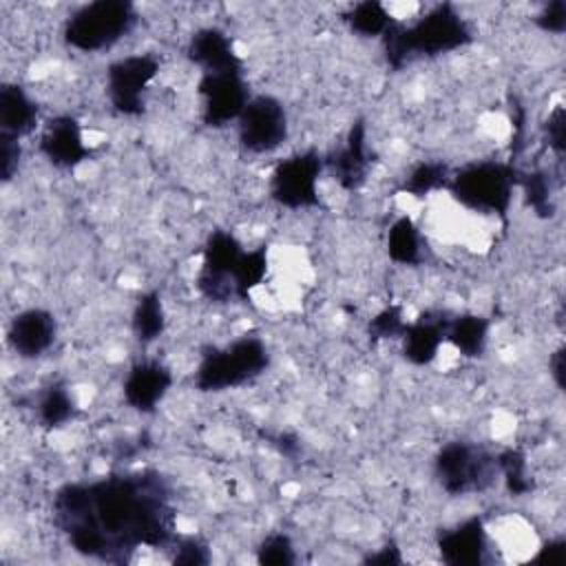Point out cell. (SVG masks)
<instances>
[{
  "instance_id": "obj_1",
  "label": "cell",
  "mask_w": 566,
  "mask_h": 566,
  "mask_svg": "<svg viewBox=\"0 0 566 566\" xmlns=\"http://www.w3.org/2000/svg\"><path fill=\"white\" fill-rule=\"evenodd\" d=\"M53 520L77 553L108 562H124L139 546H166L175 533L170 489L155 471L64 484Z\"/></svg>"
},
{
  "instance_id": "obj_2",
  "label": "cell",
  "mask_w": 566,
  "mask_h": 566,
  "mask_svg": "<svg viewBox=\"0 0 566 566\" xmlns=\"http://www.w3.org/2000/svg\"><path fill=\"white\" fill-rule=\"evenodd\" d=\"M473 33L453 4H438L411 24L394 22L382 35L389 66L402 69L413 57H433L467 46Z\"/></svg>"
},
{
  "instance_id": "obj_3",
  "label": "cell",
  "mask_w": 566,
  "mask_h": 566,
  "mask_svg": "<svg viewBox=\"0 0 566 566\" xmlns=\"http://www.w3.org/2000/svg\"><path fill=\"white\" fill-rule=\"evenodd\" d=\"M137 22V11L126 0H95L73 11L64 24L69 46L95 53L119 42Z\"/></svg>"
},
{
  "instance_id": "obj_4",
  "label": "cell",
  "mask_w": 566,
  "mask_h": 566,
  "mask_svg": "<svg viewBox=\"0 0 566 566\" xmlns=\"http://www.w3.org/2000/svg\"><path fill=\"white\" fill-rule=\"evenodd\" d=\"M268 365L270 354L263 340L243 336L221 349L206 352L195 371V385L201 391L232 389L263 374Z\"/></svg>"
},
{
  "instance_id": "obj_5",
  "label": "cell",
  "mask_w": 566,
  "mask_h": 566,
  "mask_svg": "<svg viewBox=\"0 0 566 566\" xmlns=\"http://www.w3.org/2000/svg\"><path fill=\"white\" fill-rule=\"evenodd\" d=\"M515 184L517 170L511 164L478 161L449 177L447 188L464 208L502 217L511 206Z\"/></svg>"
},
{
  "instance_id": "obj_6",
  "label": "cell",
  "mask_w": 566,
  "mask_h": 566,
  "mask_svg": "<svg viewBox=\"0 0 566 566\" xmlns=\"http://www.w3.org/2000/svg\"><path fill=\"white\" fill-rule=\"evenodd\" d=\"M495 475L497 458L473 442H447L436 455V478L449 495L484 491L493 484Z\"/></svg>"
},
{
  "instance_id": "obj_7",
  "label": "cell",
  "mask_w": 566,
  "mask_h": 566,
  "mask_svg": "<svg viewBox=\"0 0 566 566\" xmlns=\"http://www.w3.org/2000/svg\"><path fill=\"white\" fill-rule=\"evenodd\" d=\"M323 159L316 150L296 153L283 159L270 179V195L276 203L298 210L318 206V177Z\"/></svg>"
},
{
  "instance_id": "obj_8",
  "label": "cell",
  "mask_w": 566,
  "mask_h": 566,
  "mask_svg": "<svg viewBox=\"0 0 566 566\" xmlns=\"http://www.w3.org/2000/svg\"><path fill=\"white\" fill-rule=\"evenodd\" d=\"M243 248L232 232L214 230L203 248V261L197 276L201 294L210 301L226 303L234 296L232 276L243 256Z\"/></svg>"
},
{
  "instance_id": "obj_9",
  "label": "cell",
  "mask_w": 566,
  "mask_h": 566,
  "mask_svg": "<svg viewBox=\"0 0 566 566\" xmlns=\"http://www.w3.org/2000/svg\"><path fill=\"white\" fill-rule=\"evenodd\" d=\"M237 122L241 146L256 155L276 150L287 137L285 108L272 95L250 97Z\"/></svg>"
},
{
  "instance_id": "obj_10",
  "label": "cell",
  "mask_w": 566,
  "mask_h": 566,
  "mask_svg": "<svg viewBox=\"0 0 566 566\" xmlns=\"http://www.w3.org/2000/svg\"><path fill=\"white\" fill-rule=\"evenodd\" d=\"M159 62L148 53L126 55L106 71V91L113 108L122 115H139L144 111V93L155 80Z\"/></svg>"
},
{
  "instance_id": "obj_11",
  "label": "cell",
  "mask_w": 566,
  "mask_h": 566,
  "mask_svg": "<svg viewBox=\"0 0 566 566\" xmlns=\"http://www.w3.org/2000/svg\"><path fill=\"white\" fill-rule=\"evenodd\" d=\"M197 91L201 95V117L208 126H226L228 122L239 119L250 102L243 71L201 73Z\"/></svg>"
},
{
  "instance_id": "obj_12",
  "label": "cell",
  "mask_w": 566,
  "mask_h": 566,
  "mask_svg": "<svg viewBox=\"0 0 566 566\" xmlns=\"http://www.w3.org/2000/svg\"><path fill=\"white\" fill-rule=\"evenodd\" d=\"M40 150L57 168H73L91 155L84 144L82 126L71 115H57L46 122L40 137Z\"/></svg>"
},
{
  "instance_id": "obj_13",
  "label": "cell",
  "mask_w": 566,
  "mask_h": 566,
  "mask_svg": "<svg viewBox=\"0 0 566 566\" xmlns=\"http://www.w3.org/2000/svg\"><path fill=\"white\" fill-rule=\"evenodd\" d=\"M172 374L159 360H142L130 367L124 380V400L128 407L150 413L168 394Z\"/></svg>"
},
{
  "instance_id": "obj_14",
  "label": "cell",
  "mask_w": 566,
  "mask_h": 566,
  "mask_svg": "<svg viewBox=\"0 0 566 566\" xmlns=\"http://www.w3.org/2000/svg\"><path fill=\"white\" fill-rule=\"evenodd\" d=\"M7 338L18 356L38 358L55 340V318L51 312L40 307L24 310L11 321Z\"/></svg>"
},
{
  "instance_id": "obj_15",
  "label": "cell",
  "mask_w": 566,
  "mask_h": 566,
  "mask_svg": "<svg viewBox=\"0 0 566 566\" xmlns=\"http://www.w3.org/2000/svg\"><path fill=\"white\" fill-rule=\"evenodd\" d=\"M438 551L442 562L453 566L482 564L486 553V533L482 520L473 515L451 528H444L438 537Z\"/></svg>"
},
{
  "instance_id": "obj_16",
  "label": "cell",
  "mask_w": 566,
  "mask_h": 566,
  "mask_svg": "<svg viewBox=\"0 0 566 566\" xmlns=\"http://www.w3.org/2000/svg\"><path fill=\"white\" fill-rule=\"evenodd\" d=\"M188 57L201 69V73L243 71V64L234 53L232 40L214 27H206L192 33L188 42Z\"/></svg>"
},
{
  "instance_id": "obj_17",
  "label": "cell",
  "mask_w": 566,
  "mask_h": 566,
  "mask_svg": "<svg viewBox=\"0 0 566 566\" xmlns=\"http://www.w3.org/2000/svg\"><path fill=\"white\" fill-rule=\"evenodd\" d=\"M369 153H367V135H365V124L356 122L347 135L345 146H340L329 159V170L334 179L345 188V190H356L369 168Z\"/></svg>"
},
{
  "instance_id": "obj_18",
  "label": "cell",
  "mask_w": 566,
  "mask_h": 566,
  "mask_svg": "<svg viewBox=\"0 0 566 566\" xmlns=\"http://www.w3.org/2000/svg\"><path fill=\"white\" fill-rule=\"evenodd\" d=\"M447 321L436 316H420L416 323H407L402 332V352L405 358L413 365H429L438 352L440 345L447 340Z\"/></svg>"
},
{
  "instance_id": "obj_19",
  "label": "cell",
  "mask_w": 566,
  "mask_h": 566,
  "mask_svg": "<svg viewBox=\"0 0 566 566\" xmlns=\"http://www.w3.org/2000/svg\"><path fill=\"white\" fill-rule=\"evenodd\" d=\"M38 106L18 84H2L0 88V128L2 135L24 137L35 128Z\"/></svg>"
},
{
  "instance_id": "obj_20",
  "label": "cell",
  "mask_w": 566,
  "mask_h": 566,
  "mask_svg": "<svg viewBox=\"0 0 566 566\" xmlns=\"http://www.w3.org/2000/svg\"><path fill=\"white\" fill-rule=\"evenodd\" d=\"M489 321L478 314H462L447 321L444 338L462 354V356H480L486 347Z\"/></svg>"
},
{
  "instance_id": "obj_21",
  "label": "cell",
  "mask_w": 566,
  "mask_h": 566,
  "mask_svg": "<svg viewBox=\"0 0 566 566\" xmlns=\"http://www.w3.org/2000/svg\"><path fill=\"white\" fill-rule=\"evenodd\" d=\"M345 22L349 24L352 31H356L363 38H382L396 20L382 2L365 0L354 4L345 13Z\"/></svg>"
},
{
  "instance_id": "obj_22",
  "label": "cell",
  "mask_w": 566,
  "mask_h": 566,
  "mask_svg": "<svg viewBox=\"0 0 566 566\" xmlns=\"http://www.w3.org/2000/svg\"><path fill=\"white\" fill-rule=\"evenodd\" d=\"M166 327L164 305L157 292H146L137 298L133 310V332L139 343H153Z\"/></svg>"
},
{
  "instance_id": "obj_23",
  "label": "cell",
  "mask_w": 566,
  "mask_h": 566,
  "mask_svg": "<svg viewBox=\"0 0 566 566\" xmlns=\"http://www.w3.org/2000/svg\"><path fill=\"white\" fill-rule=\"evenodd\" d=\"M389 259L400 265H413L420 261V232L409 217H400L391 223L387 234Z\"/></svg>"
},
{
  "instance_id": "obj_24",
  "label": "cell",
  "mask_w": 566,
  "mask_h": 566,
  "mask_svg": "<svg viewBox=\"0 0 566 566\" xmlns=\"http://www.w3.org/2000/svg\"><path fill=\"white\" fill-rule=\"evenodd\" d=\"M265 272H268V250L265 248L243 252V256L234 270V276H232L234 296L239 301H248L250 292L263 281Z\"/></svg>"
},
{
  "instance_id": "obj_25",
  "label": "cell",
  "mask_w": 566,
  "mask_h": 566,
  "mask_svg": "<svg viewBox=\"0 0 566 566\" xmlns=\"http://www.w3.org/2000/svg\"><path fill=\"white\" fill-rule=\"evenodd\" d=\"M75 405L71 394L62 385H51L38 400V418L44 427L55 429L73 418Z\"/></svg>"
},
{
  "instance_id": "obj_26",
  "label": "cell",
  "mask_w": 566,
  "mask_h": 566,
  "mask_svg": "<svg viewBox=\"0 0 566 566\" xmlns=\"http://www.w3.org/2000/svg\"><path fill=\"white\" fill-rule=\"evenodd\" d=\"M449 166L442 164V161H424V164H418L409 177L405 179V192L413 195V197H424L442 186L449 184Z\"/></svg>"
},
{
  "instance_id": "obj_27",
  "label": "cell",
  "mask_w": 566,
  "mask_h": 566,
  "mask_svg": "<svg viewBox=\"0 0 566 566\" xmlns=\"http://www.w3.org/2000/svg\"><path fill=\"white\" fill-rule=\"evenodd\" d=\"M495 458H497V471L504 475L506 489L513 495H524L533 489V482L528 480L524 453H520L517 449H506Z\"/></svg>"
},
{
  "instance_id": "obj_28",
  "label": "cell",
  "mask_w": 566,
  "mask_h": 566,
  "mask_svg": "<svg viewBox=\"0 0 566 566\" xmlns=\"http://www.w3.org/2000/svg\"><path fill=\"white\" fill-rule=\"evenodd\" d=\"M517 184H522L528 206H531L539 217L553 214L551 181H548L546 172L533 170V172H526V175H517Z\"/></svg>"
},
{
  "instance_id": "obj_29",
  "label": "cell",
  "mask_w": 566,
  "mask_h": 566,
  "mask_svg": "<svg viewBox=\"0 0 566 566\" xmlns=\"http://www.w3.org/2000/svg\"><path fill=\"white\" fill-rule=\"evenodd\" d=\"M256 559L261 564H274V566H287V564H294V546L290 542L287 535H270L261 542L259 546V553H256Z\"/></svg>"
},
{
  "instance_id": "obj_30",
  "label": "cell",
  "mask_w": 566,
  "mask_h": 566,
  "mask_svg": "<svg viewBox=\"0 0 566 566\" xmlns=\"http://www.w3.org/2000/svg\"><path fill=\"white\" fill-rule=\"evenodd\" d=\"M405 327H407V323L402 318V310L398 305H389V307L380 310L369 321V336L371 338H400Z\"/></svg>"
},
{
  "instance_id": "obj_31",
  "label": "cell",
  "mask_w": 566,
  "mask_h": 566,
  "mask_svg": "<svg viewBox=\"0 0 566 566\" xmlns=\"http://www.w3.org/2000/svg\"><path fill=\"white\" fill-rule=\"evenodd\" d=\"M537 27L548 33H564L566 29V2L564 0H553L548 2L535 18Z\"/></svg>"
},
{
  "instance_id": "obj_32",
  "label": "cell",
  "mask_w": 566,
  "mask_h": 566,
  "mask_svg": "<svg viewBox=\"0 0 566 566\" xmlns=\"http://www.w3.org/2000/svg\"><path fill=\"white\" fill-rule=\"evenodd\" d=\"M20 155H22L20 139L0 133V175L4 181H9L13 177V172L18 170Z\"/></svg>"
},
{
  "instance_id": "obj_33",
  "label": "cell",
  "mask_w": 566,
  "mask_h": 566,
  "mask_svg": "<svg viewBox=\"0 0 566 566\" xmlns=\"http://www.w3.org/2000/svg\"><path fill=\"white\" fill-rule=\"evenodd\" d=\"M564 108L562 106H555L553 113L548 115V122H546V135H548V146L562 157L564 155Z\"/></svg>"
},
{
  "instance_id": "obj_34",
  "label": "cell",
  "mask_w": 566,
  "mask_h": 566,
  "mask_svg": "<svg viewBox=\"0 0 566 566\" xmlns=\"http://www.w3.org/2000/svg\"><path fill=\"white\" fill-rule=\"evenodd\" d=\"M175 564H206L208 562V551L199 539H184L179 544V551L175 553Z\"/></svg>"
},
{
  "instance_id": "obj_35",
  "label": "cell",
  "mask_w": 566,
  "mask_h": 566,
  "mask_svg": "<svg viewBox=\"0 0 566 566\" xmlns=\"http://www.w3.org/2000/svg\"><path fill=\"white\" fill-rule=\"evenodd\" d=\"M564 553H566V542H564V537H557V539H548L546 544H542V548L537 551V555L533 559L555 564V562L564 559Z\"/></svg>"
},
{
  "instance_id": "obj_36",
  "label": "cell",
  "mask_w": 566,
  "mask_h": 566,
  "mask_svg": "<svg viewBox=\"0 0 566 566\" xmlns=\"http://www.w3.org/2000/svg\"><path fill=\"white\" fill-rule=\"evenodd\" d=\"M367 562H369V564H400L402 557H400V551L391 544V546H385L382 551L369 555Z\"/></svg>"
},
{
  "instance_id": "obj_37",
  "label": "cell",
  "mask_w": 566,
  "mask_h": 566,
  "mask_svg": "<svg viewBox=\"0 0 566 566\" xmlns=\"http://www.w3.org/2000/svg\"><path fill=\"white\" fill-rule=\"evenodd\" d=\"M548 367H551V374H553L555 385L562 389V387H564V347H559L557 352H553V356H551V360H548Z\"/></svg>"
}]
</instances>
